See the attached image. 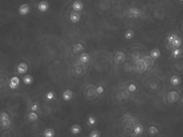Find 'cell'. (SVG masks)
Instances as JSON below:
<instances>
[{
	"label": "cell",
	"mask_w": 183,
	"mask_h": 137,
	"mask_svg": "<svg viewBox=\"0 0 183 137\" xmlns=\"http://www.w3.org/2000/svg\"><path fill=\"white\" fill-rule=\"evenodd\" d=\"M49 5L46 1H43L39 4L38 9L41 12H45L48 9Z\"/></svg>",
	"instance_id": "obj_9"
},
{
	"label": "cell",
	"mask_w": 183,
	"mask_h": 137,
	"mask_svg": "<svg viewBox=\"0 0 183 137\" xmlns=\"http://www.w3.org/2000/svg\"><path fill=\"white\" fill-rule=\"evenodd\" d=\"M33 80V77H32L31 75H26L25 77H24L23 78V81L24 82V84H26V85H30V84L32 83Z\"/></svg>",
	"instance_id": "obj_17"
},
{
	"label": "cell",
	"mask_w": 183,
	"mask_h": 137,
	"mask_svg": "<svg viewBox=\"0 0 183 137\" xmlns=\"http://www.w3.org/2000/svg\"><path fill=\"white\" fill-rule=\"evenodd\" d=\"M125 55L122 52H117L114 56V61L117 64H121L123 63L125 60Z\"/></svg>",
	"instance_id": "obj_1"
},
{
	"label": "cell",
	"mask_w": 183,
	"mask_h": 137,
	"mask_svg": "<svg viewBox=\"0 0 183 137\" xmlns=\"http://www.w3.org/2000/svg\"><path fill=\"white\" fill-rule=\"evenodd\" d=\"M161 55V52H160V50L158 49H154L151 52L150 55L152 59H157Z\"/></svg>",
	"instance_id": "obj_16"
},
{
	"label": "cell",
	"mask_w": 183,
	"mask_h": 137,
	"mask_svg": "<svg viewBox=\"0 0 183 137\" xmlns=\"http://www.w3.org/2000/svg\"><path fill=\"white\" fill-rule=\"evenodd\" d=\"M143 127L141 125H137L135 126L134 129V132L136 135H140L143 132Z\"/></svg>",
	"instance_id": "obj_20"
},
{
	"label": "cell",
	"mask_w": 183,
	"mask_h": 137,
	"mask_svg": "<svg viewBox=\"0 0 183 137\" xmlns=\"http://www.w3.org/2000/svg\"><path fill=\"white\" fill-rule=\"evenodd\" d=\"M129 14H131L133 17L136 18L141 16L142 12L136 8H132L129 9Z\"/></svg>",
	"instance_id": "obj_7"
},
{
	"label": "cell",
	"mask_w": 183,
	"mask_h": 137,
	"mask_svg": "<svg viewBox=\"0 0 183 137\" xmlns=\"http://www.w3.org/2000/svg\"><path fill=\"white\" fill-rule=\"evenodd\" d=\"M96 92L99 94H101L104 92V87L102 86H98L97 89H96Z\"/></svg>",
	"instance_id": "obj_32"
},
{
	"label": "cell",
	"mask_w": 183,
	"mask_h": 137,
	"mask_svg": "<svg viewBox=\"0 0 183 137\" xmlns=\"http://www.w3.org/2000/svg\"><path fill=\"white\" fill-rule=\"evenodd\" d=\"M27 70V65L25 63H20L17 66V71L19 74H24Z\"/></svg>",
	"instance_id": "obj_6"
},
{
	"label": "cell",
	"mask_w": 183,
	"mask_h": 137,
	"mask_svg": "<svg viewBox=\"0 0 183 137\" xmlns=\"http://www.w3.org/2000/svg\"><path fill=\"white\" fill-rule=\"evenodd\" d=\"M126 39H127V40H129V39H132L134 36V32L132 30H128L126 32L125 34Z\"/></svg>",
	"instance_id": "obj_24"
},
{
	"label": "cell",
	"mask_w": 183,
	"mask_h": 137,
	"mask_svg": "<svg viewBox=\"0 0 183 137\" xmlns=\"http://www.w3.org/2000/svg\"><path fill=\"white\" fill-rule=\"evenodd\" d=\"M9 119V115L6 113V112H2L0 116V121H3L4 120H7Z\"/></svg>",
	"instance_id": "obj_27"
},
{
	"label": "cell",
	"mask_w": 183,
	"mask_h": 137,
	"mask_svg": "<svg viewBox=\"0 0 183 137\" xmlns=\"http://www.w3.org/2000/svg\"><path fill=\"white\" fill-rule=\"evenodd\" d=\"M179 1H183V0H179Z\"/></svg>",
	"instance_id": "obj_34"
},
{
	"label": "cell",
	"mask_w": 183,
	"mask_h": 137,
	"mask_svg": "<svg viewBox=\"0 0 183 137\" xmlns=\"http://www.w3.org/2000/svg\"><path fill=\"white\" fill-rule=\"evenodd\" d=\"M96 122V120L95 117H93V116H90L89 117L88 119V123L89 124L91 125V126H92V125H94L95 124Z\"/></svg>",
	"instance_id": "obj_26"
},
{
	"label": "cell",
	"mask_w": 183,
	"mask_h": 137,
	"mask_svg": "<svg viewBox=\"0 0 183 137\" xmlns=\"http://www.w3.org/2000/svg\"><path fill=\"white\" fill-rule=\"evenodd\" d=\"M177 37V35L176 34H171L169 36L167 37V40H168V42L170 43V44H171L173 42V41L175 40V38Z\"/></svg>",
	"instance_id": "obj_29"
},
{
	"label": "cell",
	"mask_w": 183,
	"mask_h": 137,
	"mask_svg": "<svg viewBox=\"0 0 183 137\" xmlns=\"http://www.w3.org/2000/svg\"><path fill=\"white\" fill-rule=\"evenodd\" d=\"M38 115L35 112H30L29 115H28V120L30 122H35L38 119Z\"/></svg>",
	"instance_id": "obj_11"
},
{
	"label": "cell",
	"mask_w": 183,
	"mask_h": 137,
	"mask_svg": "<svg viewBox=\"0 0 183 137\" xmlns=\"http://www.w3.org/2000/svg\"><path fill=\"white\" fill-rule=\"evenodd\" d=\"M20 82V80L17 77H13L9 81V87L11 89H16L18 87Z\"/></svg>",
	"instance_id": "obj_3"
},
{
	"label": "cell",
	"mask_w": 183,
	"mask_h": 137,
	"mask_svg": "<svg viewBox=\"0 0 183 137\" xmlns=\"http://www.w3.org/2000/svg\"><path fill=\"white\" fill-rule=\"evenodd\" d=\"M10 124V120H9V119L7 120H4V121H1V126L3 129L8 128Z\"/></svg>",
	"instance_id": "obj_22"
},
{
	"label": "cell",
	"mask_w": 183,
	"mask_h": 137,
	"mask_svg": "<svg viewBox=\"0 0 183 137\" xmlns=\"http://www.w3.org/2000/svg\"><path fill=\"white\" fill-rule=\"evenodd\" d=\"M83 50V47L82 45L81 44H76L74 46L73 50L75 53L80 52Z\"/></svg>",
	"instance_id": "obj_19"
},
{
	"label": "cell",
	"mask_w": 183,
	"mask_h": 137,
	"mask_svg": "<svg viewBox=\"0 0 183 137\" xmlns=\"http://www.w3.org/2000/svg\"><path fill=\"white\" fill-rule=\"evenodd\" d=\"M81 61L83 63H86L88 62L89 60V56L88 54L84 53L82 54V55L80 57Z\"/></svg>",
	"instance_id": "obj_21"
},
{
	"label": "cell",
	"mask_w": 183,
	"mask_h": 137,
	"mask_svg": "<svg viewBox=\"0 0 183 137\" xmlns=\"http://www.w3.org/2000/svg\"><path fill=\"white\" fill-rule=\"evenodd\" d=\"M171 44L172 46L174 47L175 48H179L182 44V40H180L179 37L177 36Z\"/></svg>",
	"instance_id": "obj_14"
},
{
	"label": "cell",
	"mask_w": 183,
	"mask_h": 137,
	"mask_svg": "<svg viewBox=\"0 0 183 137\" xmlns=\"http://www.w3.org/2000/svg\"><path fill=\"white\" fill-rule=\"evenodd\" d=\"M136 89V86L134 84H130L129 86H128V90L130 92H134Z\"/></svg>",
	"instance_id": "obj_31"
},
{
	"label": "cell",
	"mask_w": 183,
	"mask_h": 137,
	"mask_svg": "<svg viewBox=\"0 0 183 137\" xmlns=\"http://www.w3.org/2000/svg\"><path fill=\"white\" fill-rule=\"evenodd\" d=\"M46 99H47L48 100H51L54 98V93L50 91L46 94Z\"/></svg>",
	"instance_id": "obj_28"
},
{
	"label": "cell",
	"mask_w": 183,
	"mask_h": 137,
	"mask_svg": "<svg viewBox=\"0 0 183 137\" xmlns=\"http://www.w3.org/2000/svg\"><path fill=\"white\" fill-rule=\"evenodd\" d=\"M182 102H183V99H182Z\"/></svg>",
	"instance_id": "obj_35"
},
{
	"label": "cell",
	"mask_w": 183,
	"mask_h": 137,
	"mask_svg": "<svg viewBox=\"0 0 183 137\" xmlns=\"http://www.w3.org/2000/svg\"><path fill=\"white\" fill-rule=\"evenodd\" d=\"M148 133L151 135H156L158 133V130L156 127L151 126L148 129Z\"/></svg>",
	"instance_id": "obj_25"
},
{
	"label": "cell",
	"mask_w": 183,
	"mask_h": 137,
	"mask_svg": "<svg viewBox=\"0 0 183 137\" xmlns=\"http://www.w3.org/2000/svg\"><path fill=\"white\" fill-rule=\"evenodd\" d=\"M30 11V6L27 4L22 5L19 9V12L21 15H25L27 14Z\"/></svg>",
	"instance_id": "obj_5"
},
{
	"label": "cell",
	"mask_w": 183,
	"mask_h": 137,
	"mask_svg": "<svg viewBox=\"0 0 183 137\" xmlns=\"http://www.w3.org/2000/svg\"><path fill=\"white\" fill-rule=\"evenodd\" d=\"M178 93L175 91H171L168 93L167 95V99L169 102L170 103H173L176 102L179 99Z\"/></svg>",
	"instance_id": "obj_2"
},
{
	"label": "cell",
	"mask_w": 183,
	"mask_h": 137,
	"mask_svg": "<svg viewBox=\"0 0 183 137\" xmlns=\"http://www.w3.org/2000/svg\"><path fill=\"white\" fill-rule=\"evenodd\" d=\"M70 20L73 22H76L80 19V15L77 12H73L70 15Z\"/></svg>",
	"instance_id": "obj_12"
},
{
	"label": "cell",
	"mask_w": 183,
	"mask_h": 137,
	"mask_svg": "<svg viewBox=\"0 0 183 137\" xmlns=\"http://www.w3.org/2000/svg\"><path fill=\"white\" fill-rule=\"evenodd\" d=\"M44 135L45 137H54L55 132L53 129L49 128L44 131Z\"/></svg>",
	"instance_id": "obj_13"
},
{
	"label": "cell",
	"mask_w": 183,
	"mask_h": 137,
	"mask_svg": "<svg viewBox=\"0 0 183 137\" xmlns=\"http://www.w3.org/2000/svg\"><path fill=\"white\" fill-rule=\"evenodd\" d=\"M73 7L74 10L75 11H80L82 10L83 8V4L80 1H75V2L73 3Z\"/></svg>",
	"instance_id": "obj_10"
},
{
	"label": "cell",
	"mask_w": 183,
	"mask_h": 137,
	"mask_svg": "<svg viewBox=\"0 0 183 137\" xmlns=\"http://www.w3.org/2000/svg\"><path fill=\"white\" fill-rule=\"evenodd\" d=\"M100 133L98 131H93L91 133L90 135V137H99Z\"/></svg>",
	"instance_id": "obj_30"
},
{
	"label": "cell",
	"mask_w": 183,
	"mask_h": 137,
	"mask_svg": "<svg viewBox=\"0 0 183 137\" xmlns=\"http://www.w3.org/2000/svg\"><path fill=\"white\" fill-rule=\"evenodd\" d=\"M62 97H63V100L66 101L70 100L73 97L72 91L71 90H66L62 94Z\"/></svg>",
	"instance_id": "obj_8"
},
{
	"label": "cell",
	"mask_w": 183,
	"mask_h": 137,
	"mask_svg": "<svg viewBox=\"0 0 183 137\" xmlns=\"http://www.w3.org/2000/svg\"><path fill=\"white\" fill-rule=\"evenodd\" d=\"M38 104L37 103H35V104H33L32 105L31 109L32 110V111H36V110H38Z\"/></svg>",
	"instance_id": "obj_33"
},
{
	"label": "cell",
	"mask_w": 183,
	"mask_h": 137,
	"mask_svg": "<svg viewBox=\"0 0 183 137\" xmlns=\"http://www.w3.org/2000/svg\"><path fill=\"white\" fill-rule=\"evenodd\" d=\"M170 82L173 85H175V86L178 85V84L180 82V79L178 76H174L172 77V78H171Z\"/></svg>",
	"instance_id": "obj_18"
},
{
	"label": "cell",
	"mask_w": 183,
	"mask_h": 137,
	"mask_svg": "<svg viewBox=\"0 0 183 137\" xmlns=\"http://www.w3.org/2000/svg\"><path fill=\"white\" fill-rule=\"evenodd\" d=\"M143 61L144 62V63L146 65L147 69L149 68H150L154 64L153 60H152V57H149V56H145L142 59Z\"/></svg>",
	"instance_id": "obj_4"
},
{
	"label": "cell",
	"mask_w": 183,
	"mask_h": 137,
	"mask_svg": "<svg viewBox=\"0 0 183 137\" xmlns=\"http://www.w3.org/2000/svg\"><path fill=\"white\" fill-rule=\"evenodd\" d=\"M70 130L72 133L74 134H77L80 133L81 132V128L78 125H74L71 126Z\"/></svg>",
	"instance_id": "obj_15"
},
{
	"label": "cell",
	"mask_w": 183,
	"mask_h": 137,
	"mask_svg": "<svg viewBox=\"0 0 183 137\" xmlns=\"http://www.w3.org/2000/svg\"><path fill=\"white\" fill-rule=\"evenodd\" d=\"M181 52H182V50L179 48H175L174 50H173L172 54L173 58H175V59L177 58L179 55H180Z\"/></svg>",
	"instance_id": "obj_23"
}]
</instances>
